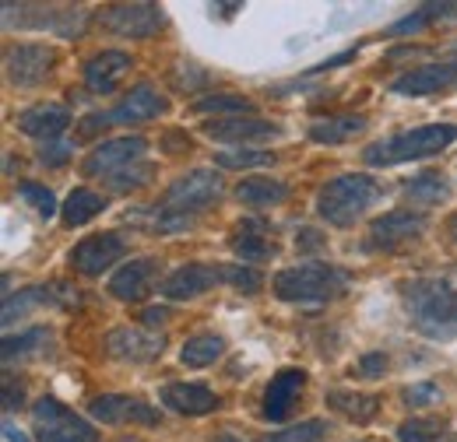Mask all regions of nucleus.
Returning <instances> with one entry per match:
<instances>
[{"label":"nucleus","mask_w":457,"mask_h":442,"mask_svg":"<svg viewBox=\"0 0 457 442\" xmlns=\"http://www.w3.org/2000/svg\"><path fill=\"white\" fill-rule=\"evenodd\" d=\"M222 197V179L212 168H194L187 176H179L170 190L162 193V204L155 208H141L134 221L152 228V232H179L187 228L194 215H201L204 208H212Z\"/></svg>","instance_id":"obj_1"},{"label":"nucleus","mask_w":457,"mask_h":442,"mask_svg":"<svg viewBox=\"0 0 457 442\" xmlns=\"http://www.w3.org/2000/svg\"><path fill=\"white\" fill-rule=\"evenodd\" d=\"M401 302L411 331L426 340L457 337V288L444 277H411L401 284Z\"/></svg>","instance_id":"obj_2"},{"label":"nucleus","mask_w":457,"mask_h":442,"mask_svg":"<svg viewBox=\"0 0 457 442\" xmlns=\"http://www.w3.org/2000/svg\"><path fill=\"white\" fill-rule=\"evenodd\" d=\"M352 284V274L335 264H299L286 267L271 281V291L282 302H299V306H324L342 299Z\"/></svg>","instance_id":"obj_3"},{"label":"nucleus","mask_w":457,"mask_h":442,"mask_svg":"<svg viewBox=\"0 0 457 442\" xmlns=\"http://www.w3.org/2000/svg\"><path fill=\"white\" fill-rule=\"evenodd\" d=\"M454 141H457L454 123H426V127L401 130V134H395V137H384V141L366 144L362 162H366V166H401V162H419V159L440 155V151H444L447 144H454Z\"/></svg>","instance_id":"obj_4"},{"label":"nucleus","mask_w":457,"mask_h":442,"mask_svg":"<svg viewBox=\"0 0 457 442\" xmlns=\"http://www.w3.org/2000/svg\"><path fill=\"white\" fill-rule=\"evenodd\" d=\"M377 197H380V186H377L373 176L345 172V176L320 186V193H317V215H320V221H328L335 228H352L355 221L373 208Z\"/></svg>","instance_id":"obj_5"},{"label":"nucleus","mask_w":457,"mask_h":442,"mask_svg":"<svg viewBox=\"0 0 457 442\" xmlns=\"http://www.w3.org/2000/svg\"><path fill=\"white\" fill-rule=\"evenodd\" d=\"M32 432L39 442H99L96 425L74 414L57 397H39L32 407Z\"/></svg>","instance_id":"obj_6"},{"label":"nucleus","mask_w":457,"mask_h":442,"mask_svg":"<svg viewBox=\"0 0 457 442\" xmlns=\"http://www.w3.org/2000/svg\"><path fill=\"white\" fill-rule=\"evenodd\" d=\"M99 25L123 39H152L166 29V11L159 4H113L99 11Z\"/></svg>","instance_id":"obj_7"},{"label":"nucleus","mask_w":457,"mask_h":442,"mask_svg":"<svg viewBox=\"0 0 457 442\" xmlns=\"http://www.w3.org/2000/svg\"><path fill=\"white\" fill-rule=\"evenodd\" d=\"M429 228L426 211H387L384 218H377L370 225V235H366V250H384V253H395L404 246H415Z\"/></svg>","instance_id":"obj_8"},{"label":"nucleus","mask_w":457,"mask_h":442,"mask_svg":"<svg viewBox=\"0 0 457 442\" xmlns=\"http://www.w3.org/2000/svg\"><path fill=\"white\" fill-rule=\"evenodd\" d=\"M57 67V50L54 46H43V43H21V46H11L7 60H4V70H7V81L14 88H36L43 85Z\"/></svg>","instance_id":"obj_9"},{"label":"nucleus","mask_w":457,"mask_h":442,"mask_svg":"<svg viewBox=\"0 0 457 442\" xmlns=\"http://www.w3.org/2000/svg\"><path fill=\"white\" fill-rule=\"evenodd\" d=\"M88 414L103 425H162V414L159 407H152L148 400L141 397H130V393H103L88 404Z\"/></svg>","instance_id":"obj_10"},{"label":"nucleus","mask_w":457,"mask_h":442,"mask_svg":"<svg viewBox=\"0 0 457 442\" xmlns=\"http://www.w3.org/2000/svg\"><path fill=\"white\" fill-rule=\"evenodd\" d=\"M127 257V239L116 235V232H99V235H88L81 239L74 250H71V267L85 277H99L103 271H110L116 260Z\"/></svg>","instance_id":"obj_11"},{"label":"nucleus","mask_w":457,"mask_h":442,"mask_svg":"<svg viewBox=\"0 0 457 442\" xmlns=\"http://www.w3.org/2000/svg\"><path fill=\"white\" fill-rule=\"evenodd\" d=\"M219 284H228L226 264H183L162 281V295L170 302H190Z\"/></svg>","instance_id":"obj_12"},{"label":"nucleus","mask_w":457,"mask_h":442,"mask_svg":"<svg viewBox=\"0 0 457 442\" xmlns=\"http://www.w3.org/2000/svg\"><path fill=\"white\" fill-rule=\"evenodd\" d=\"M145 151H148V141H145V137H116V141L99 144V148L85 159L81 172H85V176H106V179H110V176L123 172V168L145 162Z\"/></svg>","instance_id":"obj_13"},{"label":"nucleus","mask_w":457,"mask_h":442,"mask_svg":"<svg viewBox=\"0 0 457 442\" xmlns=\"http://www.w3.org/2000/svg\"><path fill=\"white\" fill-rule=\"evenodd\" d=\"M166 348V337L155 331H141V327H116L106 333V351L116 362H130V365H145L155 362Z\"/></svg>","instance_id":"obj_14"},{"label":"nucleus","mask_w":457,"mask_h":442,"mask_svg":"<svg viewBox=\"0 0 457 442\" xmlns=\"http://www.w3.org/2000/svg\"><path fill=\"white\" fill-rule=\"evenodd\" d=\"M303 389H306V372H303V369H278V372L271 376V383L264 387L261 418L271 422V425L286 422L288 414H292V407L299 404Z\"/></svg>","instance_id":"obj_15"},{"label":"nucleus","mask_w":457,"mask_h":442,"mask_svg":"<svg viewBox=\"0 0 457 442\" xmlns=\"http://www.w3.org/2000/svg\"><path fill=\"white\" fill-rule=\"evenodd\" d=\"M43 306H78V291H71L67 284H32L25 291H14L4 299V323L11 327L14 320H25Z\"/></svg>","instance_id":"obj_16"},{"label":"nucleus","mask_w":457,"mask_h":442,"mask_svg":"<svg viewBox=\"0 0 457 442\" xmlns=\"http://www.w3.org/2000/svg\"><path fill=\"white\" fill-rule=\"evenodd\" d=\"M228 250L246 264H268V260L278 257V242L271 239V228L257 218H246L236 225V232L228 235Z\"/></svg>","instance_id":"obj_17"},{"label":"nucleus","mask_w":457,"mask_h":442,"mask_svg":"<svg viewBox=\"0 0 457 442\" xmlns=\"http://www.w3.org/2000/svg\"><path fill=\"white\" fill-rule=\"evenodd\" d=\"M204 134L212 141H222V144H250V141L282 137V127L268 123V119H257V116H228V119H212L204 127Z\"/></svg>","instance_id":"obj_18"},{"label":"nucleus","mask_w":457,"mask_h":442,"mask_svg":"<svg viewBox=\"0 0 457 442\" xmlns=\"http://www.w3.org/2000/svg\"><path fill=\"white\" fill-rule=\"evenodd\" d=\"M166 112H170V99H166L155 85L141 81V85H134V88L123 95V102H120L113 112H106V116H110V123H145V119L166 116Z\"/></svg>","instance_id":"obj_19"},{"label":"nucleus","mask_w":457,"mask_h":442,"mask_svg":"<svg viewBox=\"0 0 457 442\" xmlns=\"http://www.w3.org/2000/svg\"><path fill=\"white\" fill-rule=\"evenodd\" d=\"M155 277H159V260L155 257H137L110 277V295L120 302H141V299L152 295Z\"/></svg>","instance_id":"obj_20"},{"label":"nucleus","mask_w":457,"mask_h":442,"mask_svg":"<svg viewBox=\"0 0 457 442\" xmlns=\"http://www.w3.org/2000/svg\"><path fill=\"white\" fill-rule=\"evenodd\" d=\"M457 81V63L454 60H444V63H426V67H415V70H404L398 81L391 85V92L398 95H433V92H444Z\"/></svg>","instance_id":"obj_21"},{"label":"nucleus","mask_w":457,"mask_h":442,"mask_svg":"<svg viewBox=\"0 0 457 442\" xmlns=\"http://www.w3.org/2000/svg\"><path fill=\"white\" fill-rule=\"evenodd\" d=\"M14 127H18L25 137H39L43 144H50V141H60L63 130L71 127V110H67V106H57V102L32 106V110H25L14 119Z\"/></svg>","instance_id":"obj_22"},{"label":"nucleus","mask_w":457,"mask_h":442,"mask_svg":"<svg viewBox=\"0 0 457 442\" xmlns=\"http://www.w3.org/2000/svg\"><path fill=\"white\" fill-rule=\"evenodd\" d=\"M130 70V53L123 50H103L85 63V88L96 95H110Z\"/></svg>","instance_id":"obj_23"},{"label":"nucleus","mask_w":457,"mask_h":442,"mask_svg":"<svg viewBox=\"0 0 457 442\" xmlns=\"http://www.w3.org/2000/svg\"><path fill=\"white\" fill-rule=\"evenodd\" d=\"M162 407H170L176 414H187V418H201V414H212L222 407L219 393H212L201 383H170L162 389Z\"/></svg>","instance_id":"obj_24"},{"label":"nucleus","mask_w":457,"mask_h":442,"mask_svg":"<svg viewBox=\"0 0 457 442\" xmlns=\"http://www.w3.org/2000/svg\"><path fill=\"white\" fill-rule=\"evenodd\" d=\"M324 404L331 411H338L342 418L355 422V425H370L377 414H380V397L377 393H359V389H328Z\"/></svg>","instance_id":"obj_25"},{"label":"nucleus","mask_w":457,"mask_h":442,"mask_svg":"<svg viewBox=\"0 0 457 442\" xmlns=\"http://www.w3.org/2000/svg\"><path fill=\"white\" fill-rule=\"evenodd\" d=\"M404 197L411 201V208H436L451 201V183L444 172H419L404 183Z\"/></svg>","instance_id":"obj_26"},{"label":"nucleus","mask_w":457,"mask_h":442,"mask_svg":"<svg viewBox=\"0 0 457 442\" xmlns=\"http://www.w3.org/2000/svg\"><path fill=\"white\" fill-rule=\"evenodd\" d=\"M236 197L239 204L246 208H275L288 197V186L282 179H268V176H250L236 186Z\"/></svg>","instance_id":"obj_27"},{"label":"nucleus","mask_w":457,"mask_h":442,"mask_svg":"<svg viewBox=\"0 0 457 442\" xmlns=\"http://www.w3.org/2000/svg\"><path fill=\"white\" fill-rule=\"evenodd\" d=\"M222 355H226V337H219V333H197V337L183 340L179 365H187V369H208Z\"/></svg>","instance_id":"obj_28"},{"label":"nucleus","mask_w":457,"mask_h":442,"mask_svg":"<svg viewBox=\"0 0 457 442\" xmlns=\"http://www.w3.org/2000/svg\"><path fill=\"white\" fill-rule=\"evenodd\" d=\"M362 130H366V116L345 112V116L317 119V123L310 127V141H317V144H345V141H352V137L362 134Z\"/></svg>","instance_id":"obj_29"},{"label":"nucleus","mask_w":457,"mask_h":442,"mask_svg":"<svg viewBox=\"0 0 457 442\" xmlns=\"http://www.w3.org/2000/svg\"><path fill=\"white\" fill-rule=\"evenodd\" d=\"M103 211H106V197L81 186V190H74V193L63 201L60 221H63L67 228H78V225H88V221L96 218V215H103Z\"/></svg>","instance_id":"obj_30"},{"label":"nucleus","mask_w":457,"mask_h":442,"mask_svg":"<svg viewBox=\"0 0 457 442\" xmlns=\"http://www.w3.org/2000/svg\"><path fill=\"white\" fill-rule=\"evenodd\" d=\"M398 442H457V432L440 418H408L398 425Z\"/></svg>","instance_id":"obj_31"},{"label":"nucleus","mask_w":457,"mask_h":442,"mask_svg":"<svg viewBox=\"0 0 457 442\" xmlns=\"http://www.w3.org/2000/svg\"><path fill=\"white\" fill-rule=\"evenodd\" d=\"M54 340L50 327H32V331H21L18 337H4V362L11 365L14 358H32L39 351H46Z\"/></svg>","instance_id":"obj_32"},{"label":"nucleus","mask_w":457,"mask_h":442,"mask_svg":"<svg viewBox=\"0 0 457 442\" xmlns=\"http://www.w3.org/2000/svg\"><path fill=\"white\" fill-rule=\"evenodd\" d=\"M451 11H457V4H426V7L411 11L408 18L395 21V25L387 29V36H408V32H422L426 25H433L436 18H444V14H451Z\"/></svg>","instance_id":"obj_33"},{"label":"nucleus","mask_w":457,"mask_h":442,"mask_svg":"<svg viewBox=\"0 0 457 442\" xmlns=\"http://www.w3.org/2000/svg\"><path fill=\"white\" fill-rule=\"evenodd\" d=\"M331 439V425L320 422V418H310V422H299L286 432H275V436H264V442H328Z\"/></svg>","instance_id":"obj_34"},{"label":"nucleus","mask_w":457,"mask_h":442,"mask_svg":"<svg viewBox=\"0 0 457 442\" xmlns=\"http://www.w3.org/2000/svg\"><path fill=\"white\" fill-rule=\"evenodd\" d=\"M194 112H243V116H250L253 112V102L250 99H243V95H208V99H197L194 102Z\"/></svg>","instance_id":"obj_35"},{"label":"nucleus","mask_w":457,"mask_h":442,"mask_svg":"<svg viewBox=\"0 0 457 442\" xmlns=\"http://www.w3.org/2000/svg\"><path fill=\"white\" fill-rule=\"evenodd\" d=\"M152 162H137V166L123 168V172H116V176H110L106 183H110V190L113 193H127V190H137V186H145L148 179H152Z\"/></svg>","instance_id":"obj_36"},{"label":"nucleus","mask_w":457,"mask_h":442,"mask_svg":"<svg viewBox=\"0 0 457 442\" xmlns=\"http://www.w3.org/2000/svg\"><path fill=\"white\" fill-rule=\"evenodd\" d=\"M18 197H21V201H29L43 218L57 215V197H54L46 186H39V183H21V186H18Z\"/></svg>","instance_id":"obj_37"},{"label":"nucleus","mask_w":457,"mask_h":442,"mask_svg":"<svg viewBox=\"0 0 457 442\" xmlns=\"http://www.w3.org/2000/svg\"><path fill=\"white\" fill-rule=\"evenodd\" d=\"M226 274H228V284H232L236 291H243V295H257V291H261V284H264V277H261L257 267L226 264Z\"/></svg>","instance_id":"obj_38"},{"label":"nucleus","mask_w":457,"mask_h":442,"mask_svg":"<svg viewBox=\"0 0 457 442\" xmlns=\"http://www.w3.org/2000/svg\"><path fill=\"white\" fill-rule=\"evenodd\" d=\"M215 162L222 168H253L275 162V155H268V151H222Z\"/></svg>","instance_id":"obj_39"},{"label":"nucleus","mask_w":457,"mask_h":442,"mask_svg":"<svg viewBox=\"0 0 457 442\" xmlns=\"http://www.w3.org/2000/svg\"><path fill=\"white\" fill-rule=\"evenodd\" d=\"M401 400L408 404V407H429V404H436L440 400V387L436 383H429V380H422V383H415V387H408L401 393Z\"/></svg>","instance_id":"obj_40"},{"label":"nucleus","mask_w":457,"mask_h":442,"mask_svg":"<svg viewBox=\"0 0 457 442\" xmlns=\"http://www.w3.org/2000/svg\"><path fill=\"white\" fill-rule=\"evenodd\" d=\"M74 155V148L60 137V141H50V144H43L39 148V166H46V168H60V166H67V159Z\"/></svg>","instance_id":"obj_41"},{"label":"nucleus","mask_w":457,"mask_h":442,"mask_svg":"<svg viewBox=\"0 0 457 442\" xmlns=\"http://www.w3.org/2000/svg\"><path fill=\"white\" fill-rule=\"evenodd\" d=\"M384 369H387V355H384V351H366V355L355 362V372H359L362 380H377V376H384Z\"/></svg>","instance_id":"obj_42"},{"label":"nucleus","mask_w":457,"mask_h":442,"mask_svg":"<svg viewBox=\"0 0 457 442\" xmlns=\"http://www.w3.org/2000/svg\"><path fill=\"white\" fill-rule=\"evenodd\" d=\"M295 246H299V250H324V235H320L317 228H299Z\"/></svg>","instance_id":"obj_43"},{"label":"nucleus","mask_w":457,"mask_h":442,"mask_svg":"<svg viewBox=\"0 0 457 442\" xmlns=\"http://www.w3.org/2000/svg\"><path fill=\"white\" fill-rule=\"evenodd\" d=\"M166 320H170V309H145V313H141V323H145L148 331H159Z\"/></svg>","instance_id":"obj_44"},{"label":"nucleus","mask_w":457,"mask_h":442,"mask_svg":"<svg viewBox=\"0 0 457 442\" xmlns=\"http://www.w3.org/2000/svg\"><path fill=\"white\" fill-rule=\"evenodd\" d=\"M18 404H21V387L14 389V380L4 376V411H14Z\"/></svg>","instance_id":"obj_45"},{"label":"nucleus","mask_w":457,"mask_h":442,"mask_svg":"<svg viewBox=\"0 0 457 442\" xmlns=\"http://www.w3.org/2000/svg\"><path fill=\"white\" fill-rule=\"evenodd\" d=\"M355 56V50H348V53H342V56H335V60H328V63H317L310 74H320V70H331V67H338V63H348Z\"/></svg>","instance_id":"obj_46"},{"label":"nucleus","mask_w":457,"mask_h":442,"mask_svg":"<svg viewBox=\"0 0 457 442\" xmlns=\"http://www.w3.org/2000/svg\"><path fill=\"white\" fill-rule=\"evenodd\" d=\"M4 442H29V439H25V432H18L11 422H4Z\"/></svg>","instance_id":"obj_47"},{"label":"nucleus","mask_w":457,"mask_h":442,"mask_svg":"<svg viewBox=\"0 0 457 442\" xmlns=\"http://www.w3.org/2000/svg\"><path fill=\"white\" fill-rule=\"evenodd\" d=\"M212 442H239V439H236V436H228V432H222V436H215Z\"/></svg>","instance_id":"obj_48"},{"label":"nucleus","mask_w":457,"mask_h":442,"mask_svg":"<svg viewBox=\"0 0 457 442\" xmlns=\"http://www.w3.org/2000/svg\"><path fill=\"white\" fill-rule=\"evenodd\" d=\"M451 239H454V242H457V218L451 221Z\"/></svg>","instance_id":"obj_49"}]
</instances>
